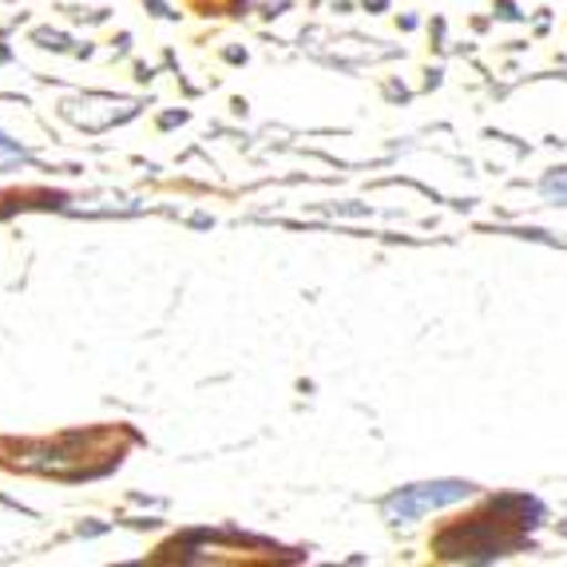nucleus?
Wrapping results in <instances>:
<instances>
[{"label": "nucleus", "mask_w": 567, "mask_h": 567, "mask_svg": "<svg viewBox=\"0 0 567 567\" xmlns=\"http://www.w3.org/2000/svg\"><path fill=\"white\" fill-rule=\"evenodd\" d=\"M544 524V504L524 492L492 496L468 520H453L433 536V551L453 564H492L532 548V536Z\"/></svg>", "instance_id": "1"}, {"label": "nucleus", "mask_w": 567, "mask_h": 567, "mask_svg": "<svg viewBox=\"0 0 567 567\" xmlns=\"http://www.w3.org/2000/svg\"><path fill=\"white\" fill-rule=\"evenodd\" d=\"M473 492H476V484H468V481L405 484V488H398L393 496H385L381 516H385L393 528H401V524H416V520H425V516H433V512H445V508H453V504L468 501Z\"/></svg>", "instance_id": "2"}, {"label": "nucleus", "mask_w": 567, "mask_h": 567, "mask_svg": "<svg viewBox=\"0 0 567 567\" xmlns=\"http://www.w3.org/2000/svg\"><path fill=\"white\" fill-rule=\"evenodd\" d=\"M564 532H567V520H564Z\"/></svg>", "instance_id": "4"}, {"label": "nucleus", "mask_w": 567, "mask_h": 567, "mask_svg": "<svg viewBox=\"0 0 567 567\" xmlns=\"http://www.w3.org/2000/svg\"><path fill=\"white\" fill-rule=\"evenodd\" d=\"M539 195L548 203H556V207H567V167H556L544 175V183H539Z\"/></svg>", "instance_id": "3"}]
</instances>
